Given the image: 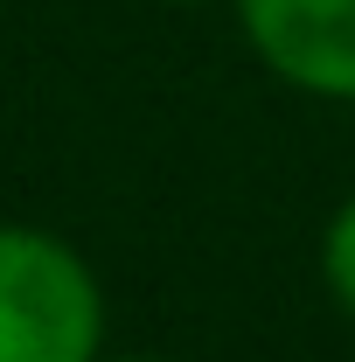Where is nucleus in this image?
Segmentation results:
<instances>
[{"instance_id":"nucleus-1","label":"nucleus","mask_w":355,"mask_h":362,"mask_svg":"<svg viewBox=\"0 0 355 362\" xmlns=\"http://www.w3.org/2000/svg\"><path fill=\"white\" fill-rule=\"evenodd\" d=\"M105 279L70 237L0 223V362H98Z\"/></svg>"},{"instance_id":"nucleus-2","label":"nucleus","mask_w":355,"mask_h":362,"mask_svg":"<svg viewBox=\"0 0 355 362\" xmlns=\"http://www.w3.org/2000/svg\"><path fill=\"white\" fill-rule=\"evenodd\" d=\"M251 56L300 98L355 105V0H230Z\"/></svg>"},{"instance_id":"nucleus-3","label":"nucleus","mask_w":355,"mask_h":362,"mask_svg":"<svg viewBox=\"0 0 355 362\" xmlns=\"http://www.w3.org/2000/svg\"><path fill=\"white\" fill-rule=\"evenodd\" d=\"M320 286H327V300L355 320V195H342V209L320 230Z\"/></svg>"},{"instance_id":"nucleus-4","label":"nucleus","mask_w":355,"mask_h":362,"mask_svg":"<svg viewBox=\"0 0 355 362\" xmlns=\"http://www.w3.org/2000/svg\"><path fill=\"white\" fill-rule=\"evenodd\" d=\"M98 362H175V356H146V349H126V356H112V349H105Z\"/></svg>"},{"instance_id":"nucleus-5","label":"nucleus","mask_w":355,"mask_h":362,"mask_svg":"<svg viewBox=\"0 0 355 362\" xmlns=\"http://www.w3.org/2000/svg\"><path fill=\"white\" fill-rule=\"evenodd\" d=\"M153 7H209V0H153Z\"/></svg>"}]
</instances>
